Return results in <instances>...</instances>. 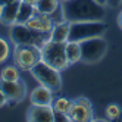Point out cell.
<instances>
[{
	"label": "cell",
	"instance_id": "obj_14",
	"mask_svg": "<svg viewBox=\"0 0 122 122\" xmlns=\"http://www.w3.org/2000/svg\"><path fill=\"white\" fill-rule=\"evenodd\" d=\"M69 30H71V22L65 19L59 24H55L50 31V40L57 43H66L69 38Z\"/></svg>",
	"mask_w": 122,
	"mask_h": 122
},
{
	"label": "cell",
	"instance_id": "obj_27",
	"mask_svg": "<svg viewBox=\"0 0 122 122\" xmlns=\"http://www.w3.org/2000/svg\"><path fill=\"white\" fill-rule=\"evenodd\" d=\"M96 2H97V3H100L102 6H106V5H107V0H96Z\"/></svg>",
	"mask_w": 122,
	"mask_h": 122
},
{
	"label": "cell",
	"instance_id": "obj_7",
	"mask_svg": "<svg viewBox=\"0 0 122 122\" xmlns=\"http://www.w3.org/2000/svg\"><path fill=\"white\" fill-rule=\"evenodd\" d=\"M10 40L16 46H21V44L41 46L44 43L43 34L31 30L27 24H13L10 27Z\"/></svg>",
	"mask_w": 122,
	"mask_h": 122
},
{
	"label": "cell",
	"instance_id": "obj_10",
	"mask_svg": "<svg viewBox=\"0 0 122 122\" xmlns=\"http://www.w3.org/2000/svg\"><path fill=\"white\" fill-rule=\"evenodd\" d=\"M27 25L31 30H34V31L41 32V34H46V32L51 31V28H53L55 24H53V21H51L50 15H44V13L36 12L31 16V19L27 22Z\"/></svg>",
	"mask_w": 122,
	"mask_h": 122
},
{
	"label": "cell",
	"instance_id": "obj_4",
	"mask_svg": "<svg viewBox=\"0 0 122 122\" xmlns=\"http://www.w3.org/2000/svg\"><path fill=\"white\" fill-rule=\"evenodd\" d=\"M30 72L41 85H46L51 90H59L60 85H62L60 71L53 68V66H50V65H47L46 62H43V60L37 62L31 68Z\"/></svg>",
	"mask_w": 122,
	"mask_h": 122
},
{
	"label": "cell",
	"instance_id": "obj_16",
	"mask_svg": "<svg viewBox=\"0 0 122 122\" xmlns=\"http://www.w3.org/2000/svg\"><path fill=\"white\" fill-rule=\"evenodd\" d=\"M34 7H36V12L51 16L57 10V7H60V0H37Z\"/></svg>",
	"mask_w": 122,
	"mask_h": 122
},
{
	"label": "cell",
	"instance_id": "obj_23",
	"mask_svg": "<svg viewBox=\"0 0 122 122\" xmlns=\"http://www.w3.org/2000/svg\"><path fill=\"white\" fill-rule=\"evenodd\" d=\"M6 103H7V97H6L5 91L2 90V87H0V107H2V106H5Z\"/></svg>",
	"mask_w": 122,
	"mask_h": 122
},
{
	"label": "cell",
	"instance_id": "obj_17",
	"mask_svg": "<svg viewBox=\"0 0 122 122\" xmlns=\"http://www.w3.org/2000/svg\"><path fill=\"white\" fill-rule=\"evenodd\" d=\"M36 13V7L31 3H27L21 0V5H19V10H18V19H16V24H27L31 16Z\"/></svg>",
	"mask_w": 122,
	"mask_h": 122
},
{
	"label": "cell",
	"instance_id": "obj_3",
	"mask_svg": "<svg viewBox=\"0 0 122 122\" xmlns=\"http://www.w3.org/2000/svg\"><path fill=\"white\" fill-rule=\"evenodd\" d=\"M106 32V24L103 21H81V22H71L69 30V41L81 43L93 37H100Z\"/></svg>",
	"mask_w": 122,
	"mask_h": 122
},
{
	"label": "cell",
	"instance_id": "obj_13",
	"mask_svg": "<svg viewBox=\"0 0 122 122\" xmlns=\"http://www.w3.org/2000/svg\"><path fill=\"white\" fill-rule=\"evenodd\" d=\"M69 121H76V122H87L93 121V107L84 106L81 103L72 102V107L69 110Z\"/></svg>",
	"mask_w": 122,
	"mask_h": 122
},
{
	"label": "cell",
	"instance_id": "obj_9",
	"mask_svg": "<svg viewBox=\"0 0 122 122\" xmlns=\"http://www.w3.org/2000/svg\"><path fill=\"white\" fill-rule=\"evenodd\" d=\"M0 87L5 91L7 100H22L25 97V84L21 81H3L0 80Z\"/></svg>",
	"mask_w": 122,
	"mask_h": 122
},
{
	"label": "cell",
	"instance_id": "obj_19",
	"mask_svg": "<svg viewBox=\"0 0 122 122\" xmlns=\"http://www.w3.org/2000/svg\"><path fill=\"white\" fill-rule=\"evenodd\" d=\"M0 80L3 81H19V69L18 66H6L0 72Z\"/></svg>",
	"mask_w": 122,
	"mask_h": 122
},
{
	"label": "cell",
	"instance_id": "obj_12",
	"mask_svg": "<svg viewBox=\"0 0 122 122\" xmlns=\"http://www.w3.org/2000/svg\"><path fill=\"white\" fill-rule=\"evenodd\" d=\"M31 104H51L53 103V90L46 85L36 87L30 94Z\"/></svg>",
	"mask_w": 122,
	"mask_h": 122
},
{
	"label": "cell",
	"instance_id": "obj_21",
	"mask_svg": "<svg viewBox=\"0 0 122 122\" xmlns=\"http://www.w3.org/2000/svg\"><path fill=\"white\" fill-rule=\"evenodd\" d=\"M106 116L109 119H118L121 116V107L118 104H109L106 107Z\"/></svg>",
	"mask_w": 122,
	"mask_h": 122
},
{
	"label": "cell",
	"instance_id": "obj_29",
	"mask_svg": "<svg viewBox=\"0 0 122 122\" xmlns=\"http://www.w3.org/2000/svg\"><path fill=\"white\" fill-rule=\"evenodd\" d=\"M0 12H2V6H0Z\"/></svg>",
	"mask_w": 122,
	"mask_h": 122
},
{
	"label": "cell",
	"instance_id": "obj_15",
	"mask_svg": "<svg viewBox=\"0 0 122 122\" xmlns=\"http://www.w3.org/2000/svg\"><path fill=\"white\" fill-rule=\"evenodd\" d=\"M65 53L69 65L76 63L81 60V44L78 41H66L65 43Z\"/></svg>",
	"mask_w": 122,
	"mask_h": 122
},
{
	"label": "cell",
	"instance_id": "obj_20",
	"mask_svg": "<svg viewBox=\"0 0 122 122\" xmlns=\"http://www.w3.org/2000/svg\"><path fill=\"white\" fill-rule=\"evenodd\" d=\"M9 53H10L9 43H7L3 37H0V63H3L5 60H7Z\"/></svg>",
	"mask_w": 122,
	"mask_h": 122
},
{
	"label": "cell",
	"instance_id": "obj_11",
	"mask_svg": "<svg viewBox=\"0 0 122 122\" xmlns=\"http://www.w3.org/2000/svg\"><path fill=\"white\" fill-rule=\"evenodd\" d=\"M21 0H15V2L2 6V12H0V22L6 27H12L13 24H16L18 19V10H19Z\"/></svg>",
	"mask_w": 122,
	"mask_h": 122
},
{
	"label": "cell",
	"instance_id": "obj_25",
	"mask_svg": "<svg viewBox=\"0 0 122 122\" xmlns=\"http://www.w3.org/2000/svg\"><path fill=\"white\" fill-rule=\"evenodd\" d=\"M118 25L121 27V30H122V10L119 12V15H118Z\"/></svg>",
	"mask_w": 122,
	"mask_h": 122
},
{
	"label": "cell",
	"instance_id": "obj_18",
	"mask_svg": "<svg viewBox=\"0 0 122 122\" xmlns=\"http://www.w3.org/2000/svg\"><path fill=\"white\" fill-rule=\"evenodd\" d=\"M51 106H53V109H55V112L57 113V115L66 116L68 121H69V116L68 115H69V110H71V107H72V102H69L65 97H59V99L53 100Z\"/></svg>",
	"mask_w": 122,
	"mask_h": 122
},
{
	"label": "cell",
	"instance_id": "obj_8",
	"mask_svg": "<svg viewBox=\"0 0 122 122\" xmlns=\"http://www.w3.org/2000/svg\"><path fill=\"white\" fill-rule=\"evenodd\" d=\"M27 119L31 122H53L56 121V112L51 104H31Z\"/></svg>",
	"mask_w": 122,
	"mask_h": 122
},
{
	"label": "cell",
	"instance_id": "obj_28",
	"mask_svg": "<svg viewBox=\"0 0 122 122\" xmlns=\"http://www.w3.org/2000/svg\"><path fill=\"white\" fill-rule=\"evenodd\" d=\"M24 2H27V3H31V5H36L37 0H24Z\"/></svg>",
	"mask_w": 122,
	"mask_h": 122
},
{
	"label": "cell",
	"instance_id": "obj_26",
	"mask_svg": "<svg viewBox=\"0 0 122 122\" xmlns=\"http://www.w3.org/2000/svg\"><path fill=\"white\" fill-rule=\"evenodd\" d=\"M12 2H15V0H0V6H5V5H9V3H12Z\"/></svg>",
	"mask_w": 122,
	"mask_h": 122
},
{
	"label": "cell",
	"instance_id": "obj_6",
	"mask_svg": "<svg viewBox=\"0 0 122 122\" xmlns=\"http://www.w3.org/2000/svg\"><path fill=\"white\" fill-rule=\"evenodd\" d=\"M80 44H81V60L85 63L99 62L106 55V50H107V43L102 36L84 40Z\"/></svg>",
	"mask_w": 122,
	"mask_h": 122
},
{
	"label": "cell",
	"instance_id": "obj_5",
	"mask_svg": "<svg viewBox=\"0 0 122 122\" xmlns=\"http://www.w3.org/2000/svg\"><path fill=\"white\" fill-rule=\"evenodd\" d=\"M15 65L24 71H31V68L41 60L40 46L36 44H21L16 46L13 51Z\"/></svg>",
	"mask_w": 122,
	"mask_h": 122
},
{
	"label": "cell",
	"instance_id": "obj_1",
	"mask_svg": "<svg viewBox=\"0 0 122 122\" xmlns=\"http://www.w3.org/2000/svg\"><path fill=\"white\" fill-rule=\"evenodd\" d=\"M60 10L68 22L104 19V6L96 0H60Z\"/></svg>",
	"mask_w": 122,
	"mask_h": 122
},
{
	"label": "cell",
	"instance_id": "obj_22",
	"mask_svg": "<svg viewBox=\"0 0 122 122\" xmlns=\"http://www.w3.org/2000/svg\"><path fill=\"white\" fill-rule=\"evenodd\" d=\"M76 103H81V104H84V106H88V107H93V104H91V102L87 99V97H78L76 100H75Z\"/></svg>",
	"mask_w": 122,
	"mask_h": 122
},
{
	"label": "cell",
	"instance_id": "obj_24",
	"mask_svg": "<svg viewBox=\"0 0 122 122\" xmlns=\"http://www.w3.org/2000/svg\"><path fill=\"white\" fill-rule=\"evenodd\" d=\"M122 3V0H107V5L110 6V7H116V6H119Z\"/></svg>",
	"mask_w": 122,
	"mask_h": 122
},
{
	"label": "cell",
	"instance_id": "obj_2",
	"mask_svg": "<svg viewBox=\"0 0 122 122\" xmlns=\"http://www.w3.org/2000/svg\"><path fill=\"white\" fill-rule=\"evenodd\" d=\"M40 51H41V60L46 62L47 65L59 69V71H63L68 68L69 62L65 53V43L47 40L40 46Z\"/></svg>",
	"mask_w": 122,
	"mask_h": 122
}]
</instances>
